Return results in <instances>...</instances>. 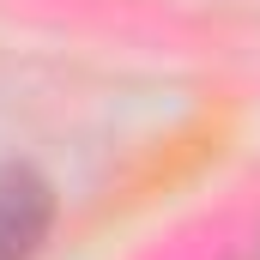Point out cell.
<instances>
[{
	"label": "cell",
	"instance_id": "obj_1",
	"mask_svg": "<svg viewBox=\"0 0 260 260\" xmlns=\"http://www.w3.org/2000/svg\"><path fill=\"white\" fill-rule=\"evenodd\" d=\"M49 212L55 200L30 170H6L0 176V260H30L49 236Z\"/></svg>",
	"mask_w": 260,
	"mask_h": 260
}]
</instances>
